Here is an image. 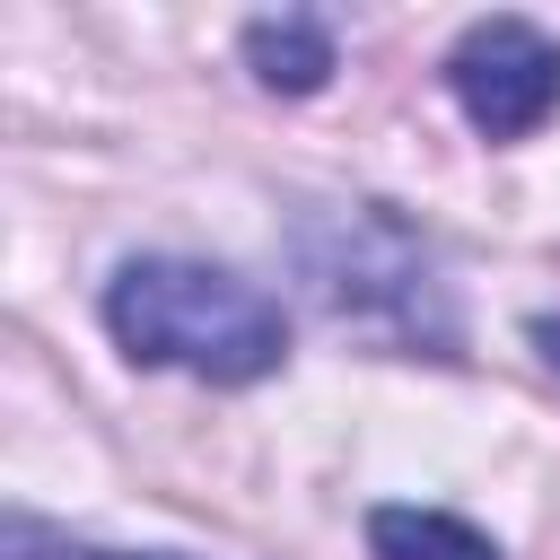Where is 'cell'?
Returning <instances> with one entry per match:
<instances>
[{"instance_id": "obj_3", "label": "cell", "mask_w": 560, "mask_h": 560, "mask_svg": "<svg viewBox=\"0 0 560 560\" xmlns=\"http://www.w3.org/2000/svg\"><path fill=\"white\" fill-rule=\"evenodd\" d=\"M446 88L481 140H525L560 105V44L534 18H472L446 52Z\"/></svg>"}, {"instance_id": "obj_1", "label": "cell", "mask_w": 560, "mask_h": 560, "mask_svg": "<svg viewBox=\"0 0 560 560\" xmlns=\"http://www.w3.org/2000/svg\"><path fill=\"white\" fill-rule=\"evenodd\" d=\"M105 332L131 368H184L201 385H254L289 359L280 298L184 254H131L105 280Z\"/></svg>"}, {"instance_id": "obj_2", "label": "cell", "mask_w": 560, "mask_h": 560, "mask_svg": "<svg viewBox=\"0 0 560 560\" xmlns=\"http://www.w3.org/2000/svg\"><path fill=\"white\" fill-rule=\"evenodd\" d=\"M298 271L315 289L324 315L359 324V332H385L402 350H455V306H446V280H438V254L376 201H350V210H315L298 228Z\"/></svg>"}, {"instance_id": "obj_7", "label": "cell", "mask_w": 560, "mask_h": 560, "mask_svg": "<svg viewBox=\"0 0 560 560\" xmlns=\"http://www.w3.org/2000/svg\"><path fill=\"white\" fill-rule=\"evenodd\" d=\"M534 350H542V368L560 376V315H534Z\"/></svg>"}, {"instance_id": "obj_4", "label": "cell", "mask_w": 560, "mask_h": 560, "mask_svg": "<svg viewBox=\"0 0 560 560\" xmlns=\"http://www.w3.org/2000/svg\"><path fill=\"white\" fill-rule=\"evenodd\" d=\"M245 70H254L271 96H315V88L332 79V26L306 18V9L254 18V26H245Z\"/></svg>"}, {"instance_id": "obj_5", "label": "cell", "mask_w": 560, "mask_h": 560, "mask_svg": "<svg viewBox=\"0 0 560 560\" xmlns=\"http://www.w3.org/2000/svg\"><path fill=\"white\" fill-rule=\"evenodd\" d=\"M368 551L376 560H499V542L446 508H420V499H385L368 508Z\"/></svg>"}, {"instance_id": "obj_6", "label": "cell", "mask_w": 560, "mask_h": 560, "mask_svg": "<svg viewBox=\"0 0 560 560\" xmlns=\"http://www.w3.org/2000/svg\"><path fill=\"white\" fill-rule=\"evenodd\" d=\"M0 560H175V551H114V542H79V534H52L44 516L9 508V525H0Z\"/></svg>"}]
</instances>
